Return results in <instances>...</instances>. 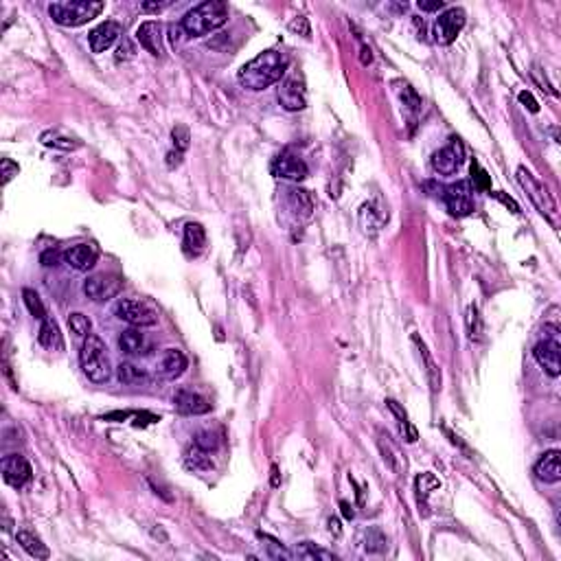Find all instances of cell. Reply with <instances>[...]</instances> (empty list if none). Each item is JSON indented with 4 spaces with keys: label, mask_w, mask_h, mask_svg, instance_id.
Segmentation results:
<instances>
[{
    "label": "cell",
    "mask_w": 561,
    "mask_h": 561,
    "mask_svg": "<svg viewBox=\"0 0 561 561\" xmlns=\"http://www.w3.org/2000/svg\"><path fill=\"white\" fill-rule=\"evenodd\" d=\"M287 55L281 51H263L255 60H250L246 66H242V70L237 72V79L244 88L248 90H265L270 86H275L277 81H281V77L285 75L287 70Z\"/></svg>",
    "instance_id": "6da1fadb"
},
{
    "label": "cell",
    "mask_w": 561,
    "mask_h": 561,
    "mask_svg": "<svg viewBox=\"0 0 561 561\" xmlns=\"http://www.w3.org/2000/svg\"><path fill=\"white\" fill-rule=\"evenodd\" d=\"M226 22H228V7L220 3V0H206V3L189 9L180 27H183V31L189 38H202V35H209L211 31L224 27Z\"/></svg>",
    "instance_id": "7a4b0ae2"
},
{
    "label": "cell",
    "mask_w": 561,
    "mask_h": 561,
    "mask_svg": "<svg viewBox=\"0 0 561 561\" xmlns=\"http://www.w3.org/2000/svg\"><path fill=\"white\" fill-rule=\"evenodd\" d=\"M79 362L86 377L93 384H105L107 379L112 377V367H110V357H107V349L103 345V340L99 336L90 334L79 351Z\"/></svg>",
    "instance_id": "3957f363"
},
{
    "label": "cell",
    "mask_w": 561,
    "mask_h": 561,
    "mask_svg": "<svg viewBox=\"0 0 561 561\" xmlns=\"http://www.w3.org/2000/svg\"><path fill=\"white\" fill-rule=\"evenodd\" d=\"M103 11L99 0H72V3H53L48 7L51 18L62 27H81Z\"/></svg>",
    "instance_id": "277c9868"
},
{
    "label": "cell",
    "mask_w": 561,
    "mask_h": 561,
    "mask_svg": "<svg viewBox=\"0 0 561 561\" xmlns=\"http://www.w3.org/2000/svg\"><path fill=\"white\" fill-rule=\"evenodd\" d=\"M517 180H520L522 189L527 191L529 200L535 204V209L544 215L550 224H557V215L559 213H557V202H555L550 189L541 183V180H537L527 167H517Z\"/></svg>",
    "instance_id": "5b68a950"
},
{
    "label": "cell",
    "mask_w": 561,
    "mask_h": 561,
    "mask_svg": "<svg viewBox=\"0 0 561 561\" xmlns=\"http://www.w3.org/2000/svg\"><path fill=\"white\" fill-rule=\"evenodd\" d=\"M114 316L134 324V327H154L158 322V312L152 305L138 298H121L114 305Z\"/></svg>",
    "instance_id": "8992f818"
},
{
    "label": "cell",
    "mask_w": 561,
    "mask_h": 561,
    "mask_svg": "<svg viewBox=\"0 0 561 561\" xmlns=\"http://www.w3.org/2000/svg\"><path fill=\"white\" fill-rule=\"evenodd\" d=\"M463 160H465V147H463V143L461 138H449V143L445 145V147H441L439 152H434L432 160H430V165L432 169L441 173V176H451V173H456L463 165Z\"/></svg>",
    "instance_id": "52a82bcc"
},
{
    "label": "cell",
    "mask_w": 561,
    "mask_h": 561,
    "mask_svg": "<svg viewBox=\"0 0 561 561\" xmlns=\"http://www.w3.org/2000/svg\"><path fill=\"white\" fill-rule=\"evenodd\" d=\"M472 193H474V189L469 183L449 185L447 189H443V202L454 217H467V215H472L476 209Z\"/></svg>",
    "instance_id": "ba28073f"
},
{
    "label": "cell",
    "mask_w": 561,
    "mask_h": 561,
    "mask_svg": "<svg viewBox=\"0 0 561 561\" xmlns=\"http://www.w3.org/2000/svg\"><path fill=\"white\" fill-rule=\"evenodd\" d=\"M463 27H465V11L463 9L451 7V9L443 11L437 18V22H434V42H439L443 46L451 44L458 38Z\"/></svg>",
    "instance_id": "9c48e42d"
},
{
    "label": "cell",
    "mask_w": 561,
    "mask_h": 561,
    "mask_svg": "<svg viewBox=\"0 0 561 561\" xmlns=\"http://www.w3.org/2000/svg\"><path fill=\"white\" fill-rule=\"evenodd\" d=\"M121 285H123V281L119 277H112V275H95V277H88L84 281V294L90 301L103 303V301L114 298L121 292Z\"/></svg>",
    "instance_id": "30bf717a"
},
{
    "label": "cell",
    "mask_w": 561,
    "mask_h": 561,
    "mask_svg": "<svg viewBox=\"0 0 561 561\" xmlns=\"http://www.w3.org/2000/svg\"><path fill=\"white\" fill-rule=\"evenodd\" d=\"M272 173L277 178H283V180H292V183H298V180H305L310 169H307L305 160L292 152H281L275 160L272 165H270Z\"/></svg>",
    "instance_id": "8fae6325"
},
{
    "label": "cell",
    "mask_w": 561,
    "mask_h": 561,
    "mask_svg": "<svg viewBox=\"0 0 561 561\" xmlns=\"http://www.w3.org/2000/svg\"><path fill=\"white\" fill-rule=\"evenodd\" d=\"M533 355L537 364L544 369L550 377H557L561 373V345L555 338H546L535 345Z\"/></svg>",
    "instance_id": "7c38bea8"
},
{
    "label": "cell",
    "mask_w": 561,
    "mask_h": 561,
    "mask_svg": "<svg viewBox=\"0 0 561 561\" xmlns=\"http://www.w3.org/2000/svg\"><path fill=\"white\" fill-rule=\"evenodd\" d=\"M33 476V469L29 465V461L20 454H9L3 458V478L7 484L15 487V489H20L25 487Z\"/></svg>",
    "instance_id": "4fadbf2b"
},
{
    "label": "cell",
    "mask_w": 561,
    "mask_h": 561,
    "mask_svg": "<svg viewBox=\"0 0 561 561\" xmlns=\"http://www.w3.org/2000/svg\"><path fill=\"white\" fill-rule=\"evenodd\" d=\"M173 408L176 412L185 414V417H195V414H206L211 410V402L200 392L180 388L173 395Z\"/></svg>",
    "instance_id": "5bb4252c"
},
{
    "label": "cell",
    "mask_w": 561,
    "mask_h": 561,
    "mask_svg": "<svg viewBox=\"0 0 561 561\" xmlns=\"http://www.w3.org/2000/svg\"><path fill=\"white\" fill-rule=\"evenodd\" d=\"M99 259V248L95 244H77L64 252V261L77 270V272H88L93 270Z\"/></svg>",
    "instance_id": "9a60e30c"
},
{
    "label": "cell",
    "mask_w": 561,
    "mask_h": 561,
    "mask_svg": "<svg viewBox=\"0 0 561 561\" xmlns=\"http://www.w3.org/2000/svg\"><path fill=\"white\" fill-rule=\"evenodd\" d=\"M123 35V27L117 22V20H105L101 22L99 27H95L88 35V42H90V48L93 53H103L110 48L119 38Z\"/></svg>",
    "instance_id": "2e32d148"
},
{
    "label": "cell",
    "mask_w": 561,
    "mask_h": 561,
    "mask_svg": "<svg viewBox=\"0 0 561 561\" xmlns=\"http://www.w3.org/2000/svg\"><path fill=\"white\" fill-rule=\"evenodd\" d=\"M279 103L287 112H298L307 105L305 86L298 79H285L279 88Z\"/></svg>",
    "instance_id": "e0dca14e"
},
{
    "label": "cell",
    "mask_w": 561,
    "mask_h": 561,
    "mask_svg": "<svg viewBox=\"0 0 561 561\" xmlns=\"http://www.w3.org/2000/svg\"><path fill=\"white\" fill-rule=\"evenodd\" d=\"M185 369H187V355L180 349H167L165 353H162L160 362H158L156 373L162 379L171 382V379H178L180 375H183Z\"/></svg>",
    "instance_id": "ac0fdd59"
},
{
    "label": "cell",
    "mask_w": 561,
    "mask_h": 561,
    "mask_svg": "<svg viewBox=\"0 0 561 561\" xmlns=\"http://www.w3.org/2000/svg\"><path fill=\"white\" fill-rule=\"evenodd\" d=\"M136 40L140 42V46L152 53L154 58L162 55V25L156 20H147L143 22L136 31Z\"/></svg>",
    "instance_id": "d6986e66"
},
{
    "label": "cell",
    "mask_w": 561,
    "mask_h": 561,
    "mask_svg": "<svg viewBox=\"0 0 561 561\" xmlns=\"http://www.w3.org/2000/svg\"><path fill=\"white\" fill-rule=\"evenodd\" d=\"M535 476L544 482H559L561 480V451L550 449L535 463Z\"/></svg>",
    "instance_id": "ffe728a7"
},
{
    "label": "cell",
    "mask_w": 561,
    "mask_h": 561,
    "mask_svg": "<svg viewBox=\"0 0 561 561\" xmlns=\"http://www.w3.org/2000/svg\"><path fill=\"white\" fill-rule=\"evenodd\" d=\"M412 345L417 347V351H419V357H421L423 367H425V377H428V384H430L432 392H439L441 390V369H439V364L432 359V355H430V351L425 347V342L417 334L412 336Z\"/></svg>",
    "instance_id": "44dd1931"
},
{
    "label": "cell",
    "mask_w": 561,
    "mask_h": 561,
    "mask_svg": "<svg viewBox=\"0 0 561 561\" xmlns=\"http://www.w3.org/2000/svg\"><path fill=\"white\" fill-rule=\"evenodd\" d=\"M285 202H287L289 211H292L296 217H301V220H310V217H312L314 200H312L310 191H305V189H287L285 191Z\"/></svg>",
    "instance_id": "7402d4cb"
},
{
    "label": "cell",
    "mask_w": 561,
    "mask_h": 561,
    "mask_svg": "<svg viewBox=\"0 0 561 561\" xmlns=\"http://www.w3.org/2000/svg\"><path fill=\"white\" fill-rule=\"evenodd\" d=\"M38 342L48 351H62L64 349V338H62V331H60V324L53 318L42 320Z\"/></svg>",
    "instance_id": "603a6c76"
},
{
    "label": "cell",
    "mask_w": 561,
    "mask_h": 561,
    "mask_svg": "<svg viewBox=\"0 0 561 561\" xmlns=\"http://www.w3.org/2000/svg\"><path fill=\"white\" fill-rule=\"evenodd\" d=\"M206 246V230L202 224H187L185 226V252L189 257H197Z\"/></svg>",
    "instance_id": "cb8c5ba5"
},
{
    "label": "cell",
    "mask_w": 561,
    "mask_h": 561,
    "mask_svg": "<svg viewBox=\"0 0 561 561\" xmlns=\"http://www.w3.org/2000/svg\"><path fill=\"white\" fill-rule=\"evenodd\" d=\"M40 143L44 147H53V150H62V152H75L81 147V140L72 138V136H66L62 134L60 130H46L42 136H40Z\"/></svg>",
    "instance_id": "d4e9b609"
},
{
    "label": "cell",
    "mask_w": 561,
    "mask_h": 561,
    "mask_svg": "<svg viewBox=\"0 0 561 561\" xmlns=\"http://www.w3.org/2000/svg\"><path fill=\"white\" fill-rule=\"evenodd\" d=\"M15 539H18V544H20L31 557H35V559H48L51 557V550L46 548V544L35 533H31V531H18L15 533Z\"/></svg>",
    "instance_id": "484cf974"
},
{
    "label": "cell",
    "mask_w": 561,
    "mask_h": 561,
    "mask_svg": "<svg viewBox=\"0 0 561 561\" xmlns=\"http://www.w3.org/2000/svg\"><path fill=\"white\" fill-rule=\"evenodd\" d=\"M145 347H147V340H145V336L136 329H128V331H123L119 336V349L123 353H128V355H138L145 351Z\"/></svg>",
    "instance_id": "4316f807"
},
{
    "label": "cell",
    "mask_w": 561,
    "mask_h": 561,
    "mask_svg": "<svg viewBox=\"0 0 561 561\" xmlns=\"http://www.w3.org/2000/svg\"><path fill=\"white\" fill-rule=\"evenodd\" d=\"M117 377H119V382L125 386H138L143 382H147V373L138 369L136 364H132V362H123V364H119Z\"/></svg>",
    "instance_id": "83f0119b"
},
{
    "label": "cell",
    "mask_w": 561,
    "mask_h": 561,
    "mask_svg": "<svg viewBox=\"0 0 561 561\" xmlns=\"http://www.w3.org/2000/svg\"><path fill=\"white\" fill-rule=\"evenodd\" d=\"M185 465L187 469H193V472H209V469L213 467V461L209 456V451L200 449V447H191L187 451V456H185Z\"/></svg>",
    "instance_id": "f1b7e54d"
},
{
    "label": "cell",
    "mask_w": 561,
    "mask_h": 561,
    "mask_svg": "<svg viewBox=\"0 0 561 561\" xmlns=\"http://www.w3.org/2000/svg\"><path fill=\"white\" fill-rule=\"evenodd\" d=\"M22 301H25L27 310H29V314H31L33 318H38V320H46V318H48V316H46V307H44L40 294L35 292V289L25 287V289H22Z\"/></svg>",
    "instance_id": "f546056e"
},
{
    "label": "cell",
    "mask_w": 561,
    "mask_h": 561,
    "mask_svg": "<svg viewBox=\"0 0 561 561\" xmlns=\"http://www.w3.org/2000/svg\"><path fill=\"white\" fill-rule=\"evenodd\" d=\"M296 557L298 559H307V561H312V559H320V561H336L338 557L329 550H322L318 546H314L312 541H303V544L296 546Z\"/></svg>",
    "instance_id": "4dcf8cb0"
},
{
    "label": "cell",
    "mask_w": 561,
    "mask_h": 561,
    "mask_svg": "<svg viewBox=\"0 0 561 561\" xmlns=\"http://www.w3.org/2000/svg\"><path fill=\"white\" fill-rule=\"evenodd\" d=\"M364 548L369 553H382V550H386V535L382 533V529L371 527L364 533Z\"/></svg>",
    "instance_id": "1f68e13d"
},
{
    "label": "cell",
    "mask_w": 561,
    "mask_h": 561,
    "mask_svg": "<svg viewBox=\"0 0 561 561\" xmlns=\"http://www.w3.org/2000/svg\"><path fill=\"white\" fill-rule=\"evenodd\" d=\"M68 327H70V331L75 334V336H79V338H88V336H90V329H93V322H90L88 316L75 312V314H70V316H68Z\"/></svg>",
    "instance_id": "d6a6232c"
},
{
    "label": "cell",
    "mask_w": 561,
    "mask_h": 561,
    "mask_svg": "<svg viewBox=\"0 0 561 561\" xmlns=\"http://www.w3.org/2000/svg\"><path fill=\"white\" fill-rule=\"evenodd\" d=\"M414 487H417V494H419V500L428 498L432 491H437L439 487H441V480L434 476V474H421L417 476V480H414Z\"/></svg>",
    "instance_id": "836d02e7"
},
{
    "label": "cell",
    "mask_w": 561,
    "mask_h": 561,
    "mask_svg": "<svg viewBox=\"0 0 561 561\" xmlns=\"http://www.w3.org/2000/svg\"><path fill=\"white\" fill-rule=\"evenodd\" d=\"M467 334L472 340H480L482 338V320L478 316V307L476 305H469L467 307Z\"/></svg>",
    "instance_id": "e575fe53"
},
{
    "label": "cell",
    "mask_w": 561,
    "mask_h": 561,
    "mask_svg": "<svg viewBox=\"0 0 561 561\" xmlns=\"http://www.w3.org/2000/svg\"><path fill=\"white\" fill-rule=\"evenodd\" d=\"M469 185H474V189H478V191H491V178L476 160L472 162V183Z\"/></svg>",
    "instance_id": "d590c367"
},
{
    "label": "cell",
    "mask_w": 561,
    "mask_h": 561,
    "mask_svg": "<svg viewBox=\"0 0 561 561\" xmlns=\"http://www.w3.org/2000/svg\"><path fill=\"white\" fill-rule=\"evenodd\" d=\"M193 445L195 447H200V449H204V451H215L217 449V445H220V437H217L215 432H211V430H204V432H197L195 434V439H193Z\"/></svg>",
    "instance_id": "8d00e7d4"
},
{
    "label": "cell",
    "mask_w": 561,
    "mask_h": 561,
    "mask_svg": "<svg viewBox=\"0 0 561 561\" xmlns=\"http://www.w3.org/2000/svg\"><path fill=\"white\" fill-rule=\"evenodd\" d=\"M400 95H402V101H404V105L408 107L410 112H419L421 110V97L417 95V90H414L412 86L402 84Z\"/></svg>",
    "instance_id": "74e56055"
},
{
    "label": "cell",
    "mask_w": 561,
    "mask_h": 561,
    "mask_svg": "<svg viewBox=\"0 0 561 561\" xmlns=\"http://www.w3.org/2000/svg\"><path fill=\"white\" fill-rule=\"evenodd\" d=\"M171 138H173V145L178 152H185L189 147V140H191V134H189V128L185 125H176L173 132H171Z\"/></svg>",
    "instance_id": "f35d334b"
},
{
    "label": "cell",
    "mask_w": 561,
    "mask_h": 561,
    "mask_svg": "<svg viewBox=\"0 0 561 561\" xmlns=\"http://www.w3.org/2000/svg\"><path fill=\"white\" fill-rule=\"evenodd\" d=\"M0 165H3V185H9L11 178H15L18 171H20V167H18L11 158H3V162H0Z\"/></svg>",
    "instance_id": "ab89813d"
},
{
    "label": "cell",
    "mask_w": 561,
    "mask_h": 561,
    "mask_svg": "<svg viewBox=\"0 0 561 561\" xmlns=\"http://www.w3.org/2000/svg\"><path fill=\"white\" fill-rule=\"evenodd\" d=\"M289 31H292V33H298V35H310V22H307V18L296 15L294 20L289 22Z\"/></svg>",
    "instance_id": "60d3db41"
},
{
    "label": "cell",
    "mask_w": 561,
    "mask_h": 561,
    "mask_svg": "<svg viewBox=\"0 0 561 561\" xmlns=\"http://www.w3.org/2000/svg\"><path fill=\"white\" fill-rule=\"evenodd\" d=\"M517 99H520V103H522L524 107H529L531 112H537V110H539V103L535 101V97L529 93V90H522V93L517 95Z\"/></svg>",
    "instance_id": "b9f144b4"
},
{
    "label": "cell",
    "mask_w": 561,
    "mask_h": 561,
    "mask_svg": "<svg viewBox=\"0 0 561 561\" xmlns=\"http://www.w3.org/2000/svg\"><path fill=\"white\" fill-rule=\"evenodd\" d=\"M62 259H64V255H60L58 250H46V252H42V257H40L42 265H46V268H51V265H58Z\"/></svg>",
    "instance_id": "7bdbcfd3"
},
{
    "label": "cell",
    "mask_w": 561,
    "mask_h": 561,
    "mask_svg": "<svg viewBox=\"0 0 561 561\" xmlns=\"http://www.w3.org/2000/svg\"><path fill=\"white\" fill-rule=\"evenodd\" d=\"M132 58H134V46H132V42L130 40H123L121 46L117 48V60L121 62V60H132Z\"/></svg>",
    "instance_id": "ee69618b"
},
{
    "label": "cell",
    "mask_w": 561,
    "mask_h": 561,
    "mask_svg": "<svg viewBox=\"0 0 561 561\" xmlns=\"http://www.w3.org/2000/svg\"><path fill=\"white\" fill-rule=\"evenodd\" d=\"M417 5H419L421 11H441L445 7L443 0H432V3H428V0H419Z\"/></svg>",
    "instance_id": "f6af8a7d"
},
{
    "label": "cell",
    "mask_w": 561,
    "mask_h": 561,
    "mask_svg": "<svg viewBox=\"0 0 561 561\" xmlns=\"http://www.w3.org/2000/svg\"><path fill=\"white\" fill-rule=\"evenodd\" d=\"M496 200H500L506 209H511V213H520V206H517V202L513 200V197H506V195H502V193H491Z\"/></svg>",
    "instance_id": "bcb514c9"
},
{
    "label": "cell",
    "mask_w": 561,
    "mask_h": 561,
    "mask_svg": "<svg viewBox=\"0 0 561 561\" xmlns=\"http://www.w3.org/2000/svg\"><path fill=\"white\" fill-rule=\"evenodd\" d=\"M169 5H171V3H143L140 9H143V11H147V13H150V11L158 13V11H162V9H167Z\"/></svg>",
    "instance_id": "7dc6e473"
},
{
    "label": "cell",
    "mask_w": 561,
    "mask_h": 561,
    "mask_svg": "<svg viewBox=\"0 0 561 561\" xmlns=\"http://www.w3.org/2000/svg\"><path fill=\"white\" fill-rule=\"evenodd\" d=\"M180 162H183V152H178V150H176V152H169V154H167V165H169L171 169L178 167Z\"/></svg>",
    "instance_id": "c3c4849f"
},
{
    "label": "cell",
    "mask_w": 561,
    "mask_h": 561,
    "mask_svg": "<svg viewBox=\"0 0 561 561\" xmlns=\"http://www.w3.org/2000/svg\"><path fill=\"white\" fill-rule=\"evenodd\" d=\"M329 533L334 535V537H340L342 535V527H340V520H336V517H329Z\"/></svg>",
    "instance_id": "681fc988"
},
{
    "label": "cell",
    "mask_w": 561,
    "mask_h": 561,
    "mask_svg": "<svg viewBox=\"0 0 561 561\" xmlns=\"http://www.w3.org/2000/svg\"><path fill=\"white\" fill-rule=\"evenodd\" d=\"M340 509H342V515H345L347 520H353V517H355V511H353V506H351L349 502L342 500V502H340Z\"/></svg>",
    "instance_id": "f907efd6"
}]
</instances>
